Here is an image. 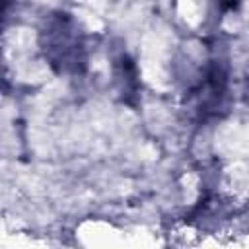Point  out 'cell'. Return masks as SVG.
I'll return each instance as SVG.
<instances>
[{"instance_id": "cell-2", "label": "cell", "mask_w": 249, "mask_h": 249, "mask_svg": "<svg viewBox=\"0 0 249 249\" xmlns=\"http://www.w3.org/2000/svg\"><path fill=\"white\" fill-rule=\"evenodd\" d=\"M115 76H117V82H119V91L123 95V99L126 103H134L132 97H136L138 93V72H136V66L134 62L123 54L119 60H117V70H115Z\"/></svg>"}, {"instance_id": "cell-3", "label": "cell", "mask_w": 249, "mask_h": 249, "mask_svg": "<svg viewBox=\"0 0 249 249\" xmlns=\"http://www.w3.org/2000/svg\"><path fill=\"white\" fill-rule=\"evenodd\" d=\"M222 10H235L239 6V0H218Z\"/></svg>"}, {"instance_id": "cell-1", "label": "cell", "mask_w": 249, "mask_h": 249, "mask_svg": "<svg viewBox=\"0 0 249 249\" xmlns=\"http://www.w3.org/2000/svg\"><path fill=\"white\" fill-rule=\"evenodd\" d=\"M41 49L56 72L78 74L86 66V49L76 21L68 14H53L41 29Z\"/></svg>"}]
</instances>
